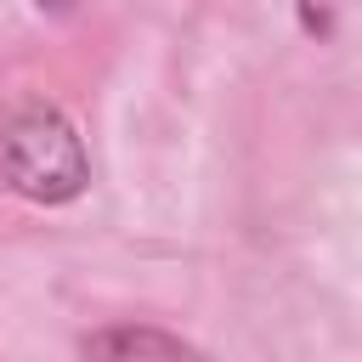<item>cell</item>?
Wrapping results in <instances>:
<instances>
[{
	"label": "cell",
	"instance_id": "cell-1",
	"mask_svg": "<svg viewBox=\"0 0 362 362\" xmlns=\"http://www.w3.org/2000/svg\"><path fill=\"white\" fill-rule=\"evenodd\" d=\"M0 175L34 204H68L90 181V158L51 102H23L0 124Z\"/></svg>",
	"mask_w": 362,
	"mask_h": 362
},
{
	"label": "cell",
	"instance_id": "cell-2",
	"mask_svg": "<svg viewBox=\"0 0 362 362\" xmlns=\"http://www.w3.org/2000/svg\"><path fill=\"white\" fill-rule=\"evenodd\" d=\"M79 362H209L204 351H192L187 339L147 328V322H124V328H102L79 345Z\"/></svg>",
	"mask_w": 362,
	"mask_h": 362
},
{
	"label": "cell",
	"instance_id": "cell-3",
	"mask_svg": "<svg viewBox=\"0 0 362 362\" xmlns=\"http://www.w3.org/2000/svg\"><path fill=\"white\" fill-rule=\"evenodd\" d=\"M300 11H305V28L317 34V28H328V11H334V0H300Z\"/></svg>",
	"mask_w": 362,
	"mask_h": 362
},
{
	"label": "cell",
	"instance_id": "cell-4",
	"mask_svg": "<svg viewBox=\"0 0 362 362\" xmlns=\"http://www.w3.org/2000/svg\"><path fill=\"white\" fill-rule=\"evenodd\" d=\"M34 6H40V11H51V17H68L79 0H34Z\"/></svg>",
	"mask_w": 362,
	"mask_h": 362
}]
</instances>
